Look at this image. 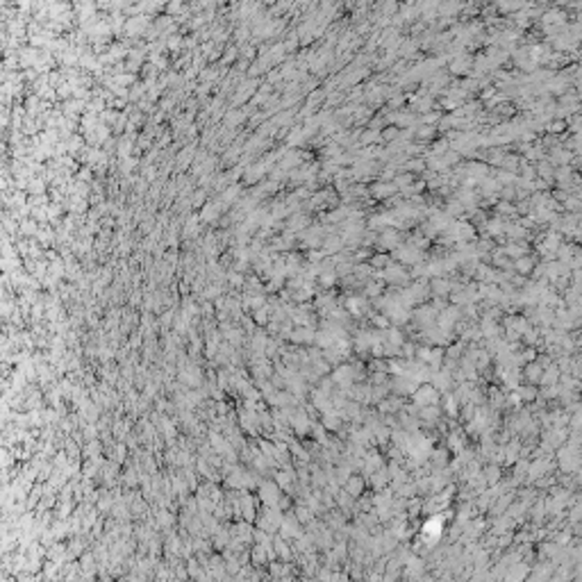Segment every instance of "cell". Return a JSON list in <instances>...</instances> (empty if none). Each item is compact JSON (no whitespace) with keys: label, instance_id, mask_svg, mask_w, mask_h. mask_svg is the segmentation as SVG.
I'll use <instances>...</instances> for the list:
<instances>
[{"label":"cell","instance_id":"cell-3","mask_svg":"<svg viewBox=\"0 0 582 582\" xmlns=\"http://www.w3.org/2000/svg\"><path fill=\"white\" fill-rule=\"evenodd\" d=\"M446 289H448V284H446V282H434V291H439V294H444Z\"/></svg>","mask_w":582,"mask_h":582},{"label":"cell","instance_id":"cell-1","mask_svg":"<svg viewBox=\"0 0 582 582\" xmlns=\"http://www.w3.org/2000/svg\"><path fill=\"white\" fill-rule=\"evenodd\" d=\"M416 255H419L416 250H403V255H398V257H401L403 262H416Z\"/></svg>","mask_w":582,"mask_h":582},{"label":"cell","instance_id":"cell-2","mask_svg":"<svg viewBox=\"0 0 582 582\" xmlns=\"http://www.w3.org/2000/svg\"><path fill=\"white\" fill-rule=\"evenodd\" d=\"M516 266H519L521 271H530V269H532V262H530V260H521Z\"/></svg>","mask_w":582,"mask_h":582}]
</instances>
